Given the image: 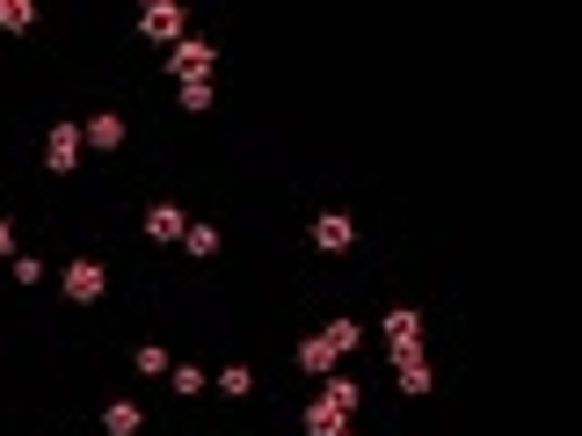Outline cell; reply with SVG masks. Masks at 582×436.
<instances>
[{
	"mask_svg": "<svg viewBox=\"0 0 582 436\" xmlns=\"http://www.w3.org/2000/svg\"><path fill=\"white\" fill-rule=\"evenodd\" d=\"M357 401H364V393H357V379H328V385H320V401L306 407V429H314V436H350Z\"/></svg>",
	"mask_w": 582,
	"mask_h": 436,
	"instance_id": "6da1fadb",
	"label": "cell"
},
{
	"mask_svg": "<svg viewBox=\"0 0 582 436\" xmlns=\"http://www.w3.org/2000/svg\"><path fill=\"white\" fill-rule=\"evenodd\" d=\"M357 349V320H328L320 334L299 342V371H320V379H336V364Z\"/></svg>",
	"mask_w": 582,
	"mask_h": 436,
	"instance_id": "7a4b0ae2",
	"label": "cell"
},
{
	"mask_svg": "<svg viewBox=\"0 0 582 436\" xmlns=\"http://www.w3.org/2000/svg\"><path fill=\"white\" fill-rule=\"evenodd\" d=\"M139 36H154V44L176 52L182 36H190V8H176V0H146L139 8Z\"/></svg>",
	"mask_w": 582,
	"mask_h": 436,
	"instance_id": "3957f363",
	"label": "cell"
},
{
	"mask_svg": "<svg viewBox=\"0 0 582 436\" xmlns=\"http://www.w3.org/2000/svg\"><path fill=\"white\" fill-rule=\"evenodd\" d=\"M212 66H219V52H212V44H204V36H182L176 52H168V73H176L182 87H197V81H204V73H212Z\"/></svg>",
	"mask_w": 582,
	"mask_h": 436,
	"instance_id": "277c9868",
	"label": "cell"
},
{
	"mask_svg": "<svg viewBox=\"0 0 582 436\" xmlns=\"http://www.w3.org/2000/svg\"><path fill=\"white\" fill-rule=\"evenodd\" d=\"M44 168H59V174L81 168V124H52V139H44Z\"/></svg>",
	"mask_w": 582,
	"mask_h": 436,
	"instance_id": "5b68a950",
	"label": "cell"
},
{
	"mask_svg": "<svg viewBox=\"0 0 582 436\" xmlns=\"http://www.w3.org/2000/svg\"><path fill=\"white\" fill-rule=\"evenodd\" d=\"M379 328H387L393 349H423V313H415V306H387V320H379Z\"/></svg>",
	"mask_w": 582,
	"mask_h": 436,
	"instance_id": "8992f818",
	"label": "cell"
},
{
	"mask_svg": "<svg viewBox=\"0 0 582 436\" xmlns=\"http://www.w3.org/2000/svg\"><path fill=\"white\" fill-rule=\"evenodd\" d=\"M66 298L73 306H95L103 298V262H66Z\"/></svg>",
	"mask_w": 582,
	"mask_h": 436,
	"instance_id": "52a82bcc",
	"label": "cell"
},
{
	"mask_svg": "<svg viewBox=\"0 0 582 436\" xmlns=\"http://www.w3.org/2000/svg\"><path fill=\"white\" fill-rule=\"evenodd\" d=\"M393 379H401V393H430V364H423V349H393Z\"/></svg>",
	"mask_w": 582,
	"mask_h": 436,
	"instance_id": "ba28073f",
	"label": "cell"
},
{
	"mask_svg": "<svg viewBox=\"0 0 582 436\" xmlns=\"http://www.w3.org/2000/svg\"><path fill=\"white\" fill-rule=\"evenodd\" d=\"M350 241H357V226L342 219V211H320V219H314V247H328V255H342Z\"/></svg>",
	"mask_w": 582,
	"mask_h": 436,
	"instance_id": "9c48e42d",
	"label": "cell"
},
{
	"mask_svg": "<svg viewBox=\"0 0 582 436\" xmlns=\"http://www.w3.org/2000/svg\"><path fill=\"white\" fill-rule=\"evenodd\" d=\"M81 146H103V153H117V146H124V124H117V109H103L95 124H81Z\"/></svg>",
	"mask_w": 582,
	"mask_h": 436,
	"instance_id": "30bf717a",
	"label": "cell"
},
{
	"mask_svg": "<svg viewBox=\"0 0 582 436\" xmlns=\"http://www.w3.org/2000/svg\"><path fill=\"white\" fill-rule=\"evenodd\" d=\"M146 233H154V241H182V233H190V219H182L176 204H154V211H146Z\"/></svg>",
	"mask_w": 582,
	"mask_h": 436,
	"instance_id": "8fae6325",
	"label": "cell"
},
{
	"mask_svg": "<svg viewBox=\"0 0 582 436\" xmlns=\"http://www.w3.org/2000/svg\"><path fill=\"white\" fill-rule=\"evenodd\" d=\"M30 22H36V8H30V0H0V30H8V36H22Z\"/></svg>",
	"mask_w": 582,
	"mask_h": 436,
	"instance_id": "7c38bea8",
	"label": "cell"
},
{
	"mask_svg": "<svg viewBox=\"0 0 582 436\" xmlns=\"http://www.w3.org/2000/svg\"><path fill=\"white\" fill-rule=\"evenodd\" d=\"M219 393H233V401H241V393H255V371H247V364H226V371H219Z\"/></svg>",
	"mask_w": 582,
	"mask_h": 436,
	"instance_id": "4fadbf2b",
	"label": "cell"
},
{
	"mask_svg": "<svg viewBox=\"0 0 582 436\" xmlns=\"http://www.w3.org/2000/svg\"><path fill=\"white\" fill-rule=\"evenodd\" d=\"M182 255H197V262L219 255V233H212V226H190V233H182Z\"/></svg>",
	"mask_w": 582,
	"mask_h": 436,
	"instance_id": "5bb4252c",
	"label": "cell"
},
{
	"mask_svg": "<svg viewBox=\"0 0 582 436\" xmlns=\"http://www.w3.org/2000/svg\"><path fill=\"white\" fill-rule=\"evenodd\" d=\"M131 371H146V379H168L176 364H168V349H160V342H146V349H139V364H131Z\"/></svg>",
	"mask_w": 582,
	"mask_h": 436,
	"instance_id": "9a60e30c",
	"label": "cell"
},
{
	"mask_svg": "<svg viewBox=\"0 0 582 436\" xmlns=\"http://www.w3.org/2000/svg\"><path fill=\"white\" fill-rule=\"evenodd\" d=\"M103 429H109V436H131V429H139V407H131V401H117V407L103 415Z\"/></svg>",
	"mask_w": 582,
	"mask_h": 436,
	"instance_id": "2e32d148",
	"label": "cell"
},
{
	"mask_svg": "<svg viewBox=\"0 0 582 436\" xmlns=\"http://www.w3.org/2000/svg\"><path fill=\"white\" fill-rule=\"evenodd\" d=\"M182 109H190V117H204V109H212V81H197V87H182Z\"/></svg>",
	"mask_w": 582,
	"mask_h": 436,
	"instance_id": "e0dca14e",
	"label": "cell"
},
{
	"mask_svg": "<svg viewBox=\"0 0 582 436\" xmlns=\"http://www.w3.org/2000/svg\"><path fill=\"white\" fill-rule=\"evenodd\" d=\"M15 255V233H8V219H0V262Z\"/></svg>",
	"mask_w": 582,
	"mask_h": 436,
	"instance_id": "ac0fdd59",
	"label": "cell"
}]
</instances>
